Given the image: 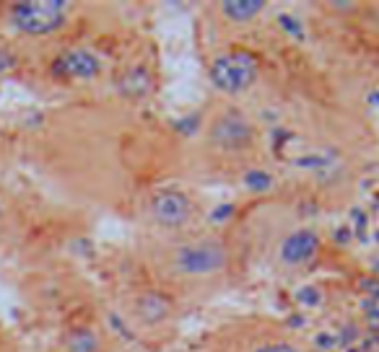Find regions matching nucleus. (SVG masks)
Instances as JSON below:
<instances>
[{
  "instance_id": "1",
  "label": "nucleus",
  "mask_w": 379,
  "mask_h": 352,
  "mask_svg": "<svg viewBox=\"0 0 379 352\" xmlns=\"http://www.w3.org/2000/svg\"><path fill=\"white\" fill-rule=\"evenodd\" d=\"M229 264V252L216 238H198L190 244L177 246L169 254V267L185 277H208L218 275Z\"/></svg>"
},
{
  "instance_id": "2",
  "label": "nucleus",
  "mask_w": 379,
  "mask_h": 352,
  "mask_svg": "<svg viewBox=\"0 0 379 352\" xmlns=\"http://www.w3.org/2000/svg\"><path fill=\"white\" fill-rule=\"evenodd\" d=\"M258 60L252 52L244 49H232V52L218 54L211 65V83L221 93H241L247 91L252 83L258 81Z\"/></svg>"
},
{
  "instance_id": "3",
  "label": "nucleus",
  "mask_w": 379,
  "mask_h": 352,
  "mask_svg": "<svg viewBox=\"0 0 379 352\" xmlns=\"http://www.w3.org/2000/svg\"><path fill=\"white\" fill-rule=\"evenodd\" d=\"M68 18V6L57 0H31L10 8V24L29 36H47L57 31Z\"/></svg>"
},
{
  "instance_id": "4",
  "label": "nucleus",
  "mask_w": 379,
  "mask_h": 352,
  "mask_svg": "<svg viewBox=\"0 0 379 352\" xmlns=\"http://www.w3.org/2000/svg\"><path fill=\"white\" fill-rule=\"evenodd\" d=\"M208 140L221 151H244L255 140V127L241 112L226 109L223 114L213 119L208 130Z\"/></svg>"
},
{
  "instance_id": "5",
  "label": "nucleus",
  "mask_w": 379,
  "mask_h": 352,
  "mask_svg": "<svg viewBox=\"0 0 379 352\" xmlns=\"http://www.w3.org/2000/svg\"><path fill=\"white\" fill-rule=\"evenodd\" d=\"M148 213L154 217V223L161 228H182L193 215V202L182 192L167 190L154 194Z\"/></svg>"
},
{
  "instance_id": "6",
  "label": "nucleus",
  "mask_w": 379,
  "mask_h": 352,
  "mask_svg": "<svg viewBox=\"0 0 379 352\" xmlns=\"http://www.w3.org/2000/svg\"><path fill=\"white\" fill-rule=\"evenodd\" d=\"M317 252H320V234L312 228H299L281 241L278 259L286 267H304L315 259Z\"/></svg>"
},
{
  "instance_id": "7",
  "label": "nucleus",
  "mask_w": 379,
  "mask_h": 352,
  "mask_svg": "<svg viewBox=\"0 0 379 352\" xmlns=\"http://www.w3.org/2000/svg\"><path fill=\"white\" fill-rule=\"evenodd\" d=\"M60 68L73 78H91L99 72V60L89 49H70L60 57Z\"/></svg>"
},
{
  "instance_id": "8",
  "label": "nucleus",
  "mask_w": 379,
  "mask_h": 352,
  "mask_svg": "<svg viewBox=\"0 0 379 352\" xmlns=\"http://www.w3.org/2000/svg\"><path fill=\"white\" fill-rule=\"evenodd\" d=\"M135 308H138V316L143 319L146 324H158V321L167 319L169 311H172L169 300L164 298V296H158V293H143Z\"/></svg>"
},
{
  "instance_id": "9",
  "label": "nucleus",
  "mask_w": 379,
  "mask_h": 352,
  "mask_svg": "<svg viewBox=\"0 0 379 352\" xmlns=\"http://www.w3.org/2000/svg\"><path fill=\"white\" fill-rule=\"evenodd\" d=\"M262 8H265L262 0H229V3H221V13L229 21H237V24L258 18L262 13Z\"/></svg>"
},
{
  "instance_id": "10",
  "label": "nucleus",
  "mask_w": 379,
  "mask_h": 352,
  "mask_svg": "<svg viewBox=\"0 0 379 352\" xmlns=\"http://www.w3.org/2000/svg\"><path fill=\"white\" fill-rule=\"evenodd\" d=\"M68 352H99V337L91 335L89 329H81V332L70 335Z\"/></svg>"
},
{
  "instance_id": "11",
  "label": "nucleus",
  "mask_w": 379,
  "mask_h": 352,
  "mask_svg": "<svg viewBox=\"0 0 379 352\" xmlns=\"http://www.w3.org/2000/svg\"><path fill=\"white\" fill-rule=\"evenodd\" d=\"M252 352H299V350L288 342H265L260 344V347H255Z\"/></svg>"
}]
</instances>
